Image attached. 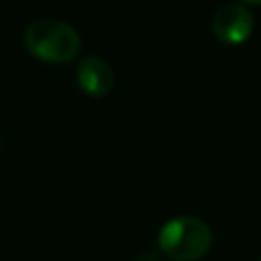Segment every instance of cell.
<instances>
[{
    "instance_id": "6da1fadb",
    "label": "cell",
    "mask_w": 261,
    "mask_h": 261,
    "mask_svg": "<svg viewBox=\"0 0 261 261\" xmlns=\"http://www.w3.org/2000/svg\"><path fill=\"white\" fill-rule=\"evenodd\" d=\"M157 245L171 261H198L212 247V230L196 216H175L159 228Z\"/></svg>"
},
{
    "instance_id": "7a4b0ae2",
    "label": "cell",
    "mask_w": 261,
    "mask_h": 261,
    "mask_svg": "<svg viewBox=\"0 0 261 261\" xmlns=\"http://www.w3.org/2000/svg\"><path fill=\"white\" fill-rule=\"evenodd\" d=\"M27 49L47 63H65L80 51V35L73 27L57 18H37L24 31Z\"/></svg>"
},
{
    "instance_id": "3957f363",
    "label": "cell",
    "mask_w": 261,
    "mask_h": 261,
    "mask_svg": "<svg viewBox=\"0 0 261 261\" xmlns=\"http://www.w3.org/2000/svg\"><path fill=\"white\" fill-rule=\"evenodd\" d=\"M255 29V18L245 4L228 2L222 4L212 16V31L218 41L228 45H239L251 37Z\"/></svg>"
},
{
    "instance_id": "277c9868",
    "label": "cell",
    "mask_w": 261,
    "mask_h": 261,
    "mask_svg": "<svg viewBox=\"0 0 261 261\" xmlns=\"http://www.w3.org/2000/svg\"><path fill=\"white\" fill-rule=\"evenodd\" d=\"M75 77L80 88L94 98L106 96L114 86V71L112 67L100 57H86L80 61L75 69Z\"/></svg>"
},
{
    "instance_id": "5b68a950",
    "label": "cell",
    "mask_w": 261,
    "mask_h": 261,
    "mask_svg": "<svg viewBox=\"0 0 261 261\" xmlns=\"http://www.w3.org/2000/svg\"><path fill=\"white\" fill-rule=\"evenodd\" d=\"M135 261H163V259H161L159 251H145V253H141Z\"/></svg>"
},
{
    "instance_id": "8992f818",
    "label": "cell",
    "mask_w": 261,
    "mask_h": 261,
    "mask_svg": "<svg viewBox=\"0 0 261 261\" xmlns=\"http://www.w3.org/2000/svg\"><path fill=\"white\" fill-rule=\"evenodd\" d=\"M261 4V0H239V4Z\"/></svg>"
},
{
    "instance_id": "52a82bcc",
    "label": "cell",
    "mask_w": 261,
    "mask_h": 261,
    "mask_svg": "<svg viewBox=\"0 0 261 261\" xmlns=\"http://www.w3.org/2000/svg\"><path fill=\"white\" fill-rule=\"evenodd\" d=\"M259 261H261V259H259Z\"/></svg>"
}]
</instances>
